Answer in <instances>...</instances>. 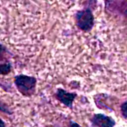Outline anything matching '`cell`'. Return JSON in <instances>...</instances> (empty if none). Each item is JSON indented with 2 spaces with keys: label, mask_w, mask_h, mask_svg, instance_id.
Returning a JSON list of instances; mask_svg holds the SVG:
<instances>
[{
  "label": "cell",
  "mask_w": 127,
  "mask_h": 127,
  "mask_svg": "<svg viewBox=\"0 0 127 127\" xmlns=\"http://www.w3.org/2000/svg\"><path fill=\"white\" fill-rule=\"evenodd\" d=\"M36 82V79L30 76L20 74L15 77V84L17 89L23 95L27 96L34 93Z\"/></svg>",
  "instance_id": "6da1fadb"
},
{
  "label": "cell",
  "mask_w": 127,
  "mask_h": 127,
  "mask_svg": "<svg viewBox=\"0 0 127 127\" xmlns=\"http://www.w3.org/2000/svg\"><path fill=\"white\" fill-rule=\"evenodd\" d=\"M76 20L77 26L85 31L91 30L94 25V16L89 8L78 11L76 15Z\"/></svg>",
  "instance_id": "7a4b0ae2"
},
{
  "label": "cell",
  "mask_w": 127,
  "mask_h": 127,
  "mask_svg": "<svg viewBox=\"0 0 127 127\" xmlns=\"http://www.w3.org/2000/svg\"><path fill=\"white\" fill-rule=\"evenodd\" d=\"M91 122L93 126L97 127H113L115 124V122L113 119L101 114L95 115Z\"/></svg>",
  "instance_id": "3957f363"
},
{
  "label": "cell",
  "mask_w": 127,
  "mask_h": 127,
  "mask_svg": "<svg viewBox=\"0 0 127 127\" xmlns=\"http://www.w3.org/2000/svg\"><path fill=\"white\" fill-rule=\"evenodd\" d=\"M56 95L57 98L62 103L69 108L72 107V102L75 97L74 94L67 92L62 89H58Z\"/></svg>",
  "instance_id": "277c9868"
}]
</instances>
